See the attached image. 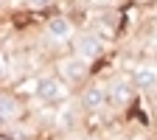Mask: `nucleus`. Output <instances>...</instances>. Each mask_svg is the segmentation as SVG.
<instances>
[{"label":"nucleus","instance_id":"nucleus-7","mask_svg":"<svg viewBox=\"0 0 157 140\" xmlns=\"http://www.w3.org/2000/svg\"><path fill=\"white\" fill-rule=\"evenodd\" d=\"M48 34L53 39H67L73 34V23L67 17H51V23H48Z\"/></svg>","mask_w":157,"mask_h":140},{"label":"nucleus","instance_id":"nucleus-3","mask_svg":"<svg viewBox=\"0 0 157 140\" xmlns=\"http://www.w3.org/2000/svg\"><path fill=\"white\" fill-rule=\"evenodd\" d=\"M59 70H62V76L67 78V81H82V78L87 76V62L82 56H76V59H65L62 65H59Z\"/></svg>","mask_w":157,"mask_h":140},{"label":"nucleus","instance_id":"nucleus-2","mask_svg":"<svg viewBox=\"0 0 157 140\" xmlns=\"http://www.w3.org/2000/svg\"><path fill=\"white\" fill-rule=\"evenodd\" d=\"M76 51H78L82 59H95V56H101L104 42H101V36H95V34H82L78 42H76Z\"/></svg>","mask_w":157,"mask_h":140},{"label":"nucleus","instance_id":"nucleus-1","mask_svg":"<svg viewBox=\"0 0 157 140\" xmlns=\"http://www.w3.org/2000/svg\"><path fill=\"white\" fill-rule=\"evenodd\" d=\"M36 95L42 98V101H62V98L67 95V87L62 78H42L36 87Z\"/></svg>","mask_w":157,"mask_h":140},{"label":"nucleus","instance_id":"nucleus-10","mask_svg":"<svg viewBox=\"0 0 157 140\" xmlns=\"http://www.w3.org/2000/svg\"><path fill=\"white\" fill-rule=\"evenodd\" d=\"M87 140H95V137H87Z\"/></svg>","mask_w":157,"mask_h":140},{"label":"nucleus","instance_id":"nucleus-8","mask_svg":"<svg viewBox=\"0 0 157 140\" xmlns=\"http://www.w3.org/2000/svg\"><path fill=\"white\" fill-rule=\"evenodd\" d=\"M0 112H3V118H6V121L17 118V112H20L17 98H14V95H3V101H0Z\"/></svg>","mask_w":157,"mask_h":140},{"label":"nucleus","instance_id":"nucleus-9","mask_svg":"<svg viewBox=\"0 0 157 140\" xmlns=\"http://www.w3.org/2000/svg\"><path fill=\"white\" fill-rule=\"evenodd\" d=\"M51 0H28V6H34V9H42V6H48Z\"/></svg>","mask_w":157,"mask_h":140},{"label":"nucleus","instance_id":"nucleus-4","mask_svg":"<svg viewBox=\"0 0 157 140\" xmlns=\"http://www.w3.org/2000/svg\"><path fill=\"white\" fill-rule=\"evenodd\" d=\"M107 93H109V101H112L115 107H124V104L132 101V93H135V90H132V84L126 81V78H115Z\"/></svg>","mask_w":157,"mask_h":140},{"label":"nucleus","instance_id":"nucleus-6","mask_svg":"<svg viewBox=\"0 0 157 140\" xmlns=\"http://www.w3.org/2000/svg\"><path fill=\"white\" fill-rule=\"evenodd\" d=\"M157 84V67L154 65H140L135 70V87L140 90H151Z\"/></svg>","mask_w":157,"mask_h":140},{"label":"nucleus","instance_id":"nucleus-5","mask_svg":"<svg viewBox=\"0 0 157 140\" xmlns=\"http://www.w3.org/2000/svg\"><path fill=\"white\" fill-rule=\"evenodd\" d=\"M107 98H109L107 87H101V84H90V87L84 90V95H82V104H84L87 109H101V107L107 104Z\"/></svg>","mask_w":157,"mask_h":140}]
</instances>
